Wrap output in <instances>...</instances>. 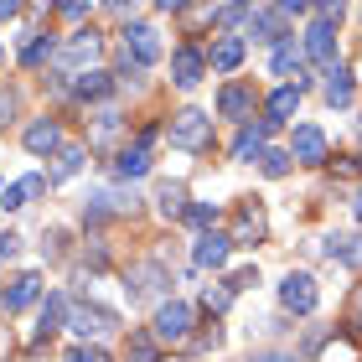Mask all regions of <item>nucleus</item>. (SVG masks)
<instances>
[{
	"label": "nucleus",
	"instance_id": "25",
	"mask_svg": "<svg viewBox=\"0 0 362 362\" xmlns=\"http://www.w3.org/2000/svg\"><path fill=\"white\" fill-rule=\"evenodd\" d=\"M62 316H68V300H62V295H47V305H42V332H37V341H42L47 332H57V326H62Z\"/></svg>",
	"mask_w": 362,
	"mask_h": 362
},
{
	"label": "nucleus",
	"instance_id": "40",
	"mask_svg": "<svg viewBox=\"0 0 362 362\" xmlns=\"http://www.w3.org/2000/svg\"><path fill=\"white\" fill-rule=\"evenodd\" d=\"M16 243H21V238H0V259H11V254H16Z\"/></svg>",
	"mask_w": 362,
	"mask_h": 362
},
{
	"label": "nucleus",
	"instance_id": "6",
	"mask_svg": "<svg viewBox=\"0 0 362 362\" xmlns=\"http://www.w3.org/2000/svg\"><path fill=\"white\" fill-rule=\"evenodd\" d=\"M305 57L337 68V26L332 21H310V31H305Z\"/></svg>",
	"mask_w": 362,
	"mask_h": 362
},
{
	"label": "nucleus",
	"instance_id": "24",
	"mask_svg": "<svg viewBox=\"0 0 362 362\" xmlns=\"http://www.w3.org/2000/svg\"><path fill=\"white\" fill-rule=\"evenodd\" d=\"M129 285H135V295H156L160 285H166V269L160 264H140V269H129Z\"/></svg>",
	"mask_w": 362,
	"mask_h": 362
},
{
	"label": "nucleus",
	"instance_id": "38",
	"mask_svg": "<svg viewBox=\"0 0 362 362\" xmlns=\"http://www.w3.org/2000/svg\"><path fill=\"white\" fill-rule=\"evenodd\" d=\"M57 16H68V21H78V16H88V6H78V0H73V6H57Z\"/></svg>",
	"mask_w": 362,
	"mask_h": 362
},
{
	"label": "nucleus",
	"instance_id": "8",
	"mask_svg": "<svg viewBox=\"0 0 362 362\" xmlns=\"http://www.w3.org/2000/svg\"><path fill=\"white\" fill-rule=\"evenodd\" d=\"M202 68H207V57L197 52V47H176V57H171L176 88H197V83H202Z\"/></svg>",
	"mask_w": 362,
	"mask_h": 362
},
{
	"label": "nucleus",
	"instance_id": "37",
	"mask_svg": "<svg viewBox=\"0 0 362 362\" xmlns=\"http://www.w3.org/2000/svg\"><path fill=\"white\" fill-rule=\"evenodd\" d=\"M243 16H249V6H223L218 21H243Z\"/></svg>",
	"mask_w": 362,
	"mask_h": 362
},
{
	"label": "nucleus",
	"instance_id": "34",
	"mask_svg": "<svg viewBox=\"0 0 362 362\" xmlns=\"http://www.w3.org/2000/svg\"><path fill=\"white\" fill-rule=\"evenodd\" d=\"M47 187H52V176H26V181H21V192H26V197H42Z\"/></svg>",
	"mask_w": 362,
	"mask_h": 362
},
{
	"label": "nucleus",
	"instance_id": "4",
	"mask_svg": "<svg viewBox=\"0 0 362 362\" xmlns=\"http://www.w3.org/2000/svg\"><path fill=\"white\" fill-rule=\"evenodd\" d=\"M114 326H119V321H114V310H98V305H78L73 316H68V332H78L83 341L88 337H109Z\"/></svg>",
	"mask_w": 362,
	"mask_h": 362
},
{
	"label": "nucleus",
	"instance_id": "19",
	"mask_svg": "<svg viewBox=\"0 0 362 362\" xmlns=\"http://www.w3.org/2000/svg\"><path fill=\"white\" fill-rule=\"evenodd\" d=\"M326 104H337V109H347L352 104V73L347 68H326Z\"/></svg>",
	"mask_w": 362,
	"mask_h": 362
},
{
	"label": "nucleus",
	"instance_id": "10",
	"mask_svg": "<svg viewBox=\"0 0 362 362\" xmlns=\"http://www.w3.org/2000/svg\"><path fill=\"white\" fill-rule=\"evenodd\" d=\"M218 114L223 119H254V88L249 83H228L218 93Z\"/></svg>",
	"mask_w": 362,
	"mask_h": 362
},
{
	"label": "nucleus",
	"instance_id": "20",
	"mask_svg": "<svg viewBox=\"0 0 362 362\" xmlns=\"http://www.w3.org/2000/svg\"><path fill=\"white\" fill-rule=\"evenodd\" d=\"M109 88H114V78L98 73V68H88V73L73 78V93H78V98H109Z\"/></svg>",
	"mask_w": 362,
	"mask_h": 362
},
{
	"label": "nucleus",
	"instance_id": "27",
	"mask_svg": "<svg viewBox=\"0 0 362 362\" xmlns=\"http://www.w3.org/2000/svg\"><path fill=\"white\" fill-rule=\"evenodd\" d=\"M160 212H166V218H176V212H187V192H181V187H171V181H166V187H160Z\"/></svg>",
	"mask_w": 362,
	"mask_h": 362
},
{
	"label": "nucleus",
	"instance_id": "5",
	"mask_svg": "<svg viewBox=\"0 0 362 362\" xmlns=\"http://www.w3.org/2000/svg\"><path fill=\"white\" fill-rule=\"evenodd\" d=\"M290 160H300V166H321V160H326V135H321L316 124H300V129H295Z\"/></svg>",
	"mask_w": 362,
	"mask_h": 362
},
{
	"label": "nucleus",
	"instance_id": "26",
	"mask_svg": "<svg viewBox=\"0 0 362 362\" xmlns=\"http://www.w3.org/2000/svg\"><path fill=\"white\" fill-rule=\"evenodd\" d=\"M52 52H57L52 37H37V42H26V47H21V62H26V68H37V62H42V57H52Z\"/></svg>",
	"mask_w": 362,
	"mask_h": 362
},
{
	"label": "nucleus",
	"instance_id": "39",
	"mask_svg": "<svg viewBox=\"0 0 362 362\" xmlns=\"http://www.w3.org/2000/svg\"><path fill=\"white\" fill-rule=\"evenodd\" d=\"M254 362H295V357H290V352H259Z\"/></svg>",
	"mask_w": 362,
	"mask_h": 362
},
{
	"label": "nucleus",
	"instance_id": "21",
	"mask_svg": "<svg viewBox=\"0 0 362 362\" xmlns=\"http://www.w3.org/2000/svg\"><path fill=\"white\" fill-rule=\"evenodd\" d=\"M243 62V37H223V42H212V68L218 73H233Z\"/></svg>",
	"mask_w": 362,
	"mask_h": 362
},
{
	"label": "nucleus",
	"instance_id": "30",
	"mask_svg": "<svg viewBox=\"0 0 362 362\" xmlns=\"http://www.w3.org/2000/svg\"><path fill=\"white\" fill-rule=\"evenodd\" d=\"M347 332L362 337V285L352 290V300H347Z\"/></svg>",
	"mask_w": 362,
	"mask_h": 362
},
{
	"label": "nucleus",
	"instance_id": "35",
	"mask_svg": "<svg viewBox=\"0 0 362 362\" xmlns=\"http://www.w3.org/2000/svg\"><path fill=\"white\" fill-rule=\"evenodd\" d=\"M249 285H259V269H238L233 279H228V290H249Z\"/></svg>",
	"mask_w": 362,
	"mask_h": 362
},
{
	"label": "nucleus",
	"instance_id": "41",
	"mask_svg": "<svg viewBox=\"0 0 362 362\" xmlns=\"http://www.w3.org/2000/svg\"><path fill=\"white\" fill-rule=\"evenodd\" d=\"M11 16H16V6H11V0H0V21H11Z\"/></svg>",
	"mask_w": 362,
	"mask_h": 362
},
{
	"label": "nucleus",
	"instance_id": "16",
	"mask_svg": "<svg viewBox=\"0 0 362 362\" xmlns=\"http://www.w3.org/2000/svg\"><path fill=\"white\" fill-rule=\"evenodd\" d=\"M295 104H300V88H295V83H285V88H274L269 93V104H264V124H285L290 119V114H295Z\"/></svg>",
	"mask_w": 362,
	"mask_h": 362
},
{
	"label": "nucleus",
	"instance_id": "15",
	"mask_svg": "<svg viewBox=\"0 0 362 362\" xmlns=\"http://www.w3.org/2000/svg\"><path fill=\"white\" fill-rule=\"evenodd\" d=\"M274 135V124H243L238 129V140H233V160H249V156H264V140Z\"/></svg>",
	"mask_w": 362,
	"mask_h": 362
},
{
	"label": "nucleus",
	"instance_id": "31",
	"mask_svg": "<svg viewBox=\"0 0 362 362\" xmlns=\"http://www.w3.org/2000/svg\"><path fill=\"white\" fill-rule=\"evenodd\" d=\"M187 218H192L197 228H212V223H218V207H207V202H192V207H187Z\"/></svg>",
	"mask_w": 362,
	"mask_h": 362
},
{
	"label": "nucleus",
	"instance_id": "23",
	"mask_svg": "<svg viewBox=\"0 0 362 362\" xmlns=\"http://www.w3.org/2000/svg\"><path fill=\"white\" fill-rule=\"evenodd\" d=\"M83 145H62V151H57V166H52V181H68V176H78V171H83Z\"/></svg>",
	"mask_w": 362,
	"mask_h": 362
},
{
	"label": "nucleus",
	"instance_id": "3",
	"mask_svg": "<svg viewBox=\"0 0 362 362\" xmlns=\"http://www.w3.org/2000/svg\"><path fill=\"white\" fill-rule=\"evenodd\" d=\"M279 300H285V310H295V316H310L316 310V279L310 274H285V285H279Z\"/></svg>",
	"mask_w": 362,
	"mask_h": 362
},
{
	"label": "nucleus",
	"instance_id": "36",
	"mask_svg": "<svg viewBox=\"0 0 362 362\" xmlns=\"http://www.w3.org/2000/svg\"><path fill=\"white\" fill-rule=\"evenodd\" d=\"M228 300H233V290H207V310H228Z\"/></svg>",
	"mask_w": 362,
	"mask_h": 362
},
{
	"label": "nucleus",
	"instance_id": "12",
	"mask_svg": "<svg viewBox=\"0 0 362 362\" xmlns=\"http://www.w3.org/2000/svg\"><path fill=\"white\" fill-rule=\"evenodd\" d=\"M37 295H42V274H16V279H11V290L0 295V305H6L11 316H16V310H26L31 300H37Z\"/></svg>",
	"mask_w": 362,
	"mask_h": 362
},
{
	"label": "nucleus",
	"instance_id": "33",
	"mask_svg": "<svg viewBox=\"0 0 362 362\" xmlns=\"http://www.w3.org/2000/svg\"><path fill=\"white\" fill-rule=\"evenodd\" d=\"M21 202H26L21 181H16V187H0V207H6V212H11V207H21Z\"/></svg>",
	"mask_w": 362,
	"mask_h": 362
},
{
	"label": "nucleus",
	"instance_id": "9",
	"mask_svg": "<svg viewBox=\"0 0 362 362\" xmlns=\"http://www.w3.org/2000/svg\"><path fill=\"white\" fill-rule=\"evenodd\" d=\"M249 21H254V42H290V31H285V21L290 16L279 11V6H269V11H249Z\"/></svg>",
	"mask_w": 362,
	"mask_h": 362
},
{
	"label": "nucleus",
	"instance_id": "14",
	"mask_svg": "<svg viewBox=\"0 0 362 362\" xmlns=\"http://www.w3.org/2000/svg\"><path fill=\"white\" fill-rule=\"evenodd\" d=\"M274 73H279V78L295 73V88H305V47L279 42V47H274Z\"/></svg>",
	"mask_w": 362,
	"mask_h": 362
},
{
	"label": "nucleus",
	"instance_id": "1",
	"mask_svg": "<svg viewBox=\"0 0 362 362\" xmlns=\"http://www.w3.org/2000/svg\"><path fill=\"white\" fill-rule=\"evenodd\" d=\"M171 145L176 151H207L212 145V119L202 109H181L171 119Z\"/></svg>",
	"mask_w": 362,
	"mask_h": 362
},
{
	"label": "nucleus",
	"instance_id": "7",
	"mask_svg": "<svg viewBox=\"0 0 362 362\" xmlns=\"http://www.w3.org/2000/svg\"><path fill=\"white\" fill-rule=\"evenodd\" d=\"M93 57H98V37H93V31H73V37L62 42V52H57L62 68H83V73H88Z\"/></svg>",
	"mask_w": 362,
	"mask_h": 362
},
{
	"label": "nucleus",
	"instance_id": "18",
	"mask_svg": "<svg viewBox=\"0 0 362 362\" xmlns=\"http://www.w3.org/2000/svg\"><path fill=\"white\" fill-rule=\"evenodd\" d=\"M259 238H264V212L254 202H243L238 218H233V243H259Z\"/></svg>",
	"mask_w": 362,
	"mask_h": 362
},
{
	"label": "nucleus",
	"instance_id": "42",
	"mask_svg": "<svg viewBox=\"0 0 362 362\" xmlns=\"http://www.w3.org/2000/svg\"><path fill=\"white\" fill-rule=\"evenodd\" d=\"M357 218H362V192H357Z\"/></svg>",
	"mask_w": 362,
	"mask_h": 362
},
{
	"label": "nucleus",
	"instance_id": "2",
	"mask_svg": "<svg viewBox=\"0 0 362 362\" xmlns=\"http://www.w3.org/2000/svg\"><path fill=\"white\" fill-rule=\"evenodd\" d=\"M151 337L160 341V347H171V341H187V337H192V305L166 300V305L156 310V321H151Z\"/></svg>",
	"mask_w": 362,
	"mask_h": 362
},
{
	"label": "nucleus",
	"instance_id": "28",
	"mask_svg": "<svg viewBox=\"0 0 362 362\" xmlns=\"http://www.w3.org/2000/svg\"><path fill=\"white\" fill-rule=\"evenodd\" d=\"M156 347H160V341H156L151 332L135 337V341H129V362H156Z\"/></svg>",
	"mask_w": 362,
	"mask_h": 362
},
{
	"label": "nucleus",
	"instance_id": "29",
	"mask_svg": "<svg viewBox=\"0 0 362 362\" xmlns=\"http://www.w3.org/2000/svg\"><path fill=\"white\" fill-rule=\"evenodd\" d=\"M259 160H264V176H285L290 171V151H264Z\"/></svg>",
	"mask_w": 362,
	"mask_h": 362
},
{
	"label": "nucleus",
	"instance_id": "22",
	"mask_svg": "<svg viewBox=\"0 0 362 362\" xmlns=\"http://www.w3.org/2000/svg\"><path fill=\"white\" fill-rule=\"evenodd\" d=\"M151 171V151H145V145H129V151H119V160H114V176H145Z\"/></svg>",
	"mask_w": 362,
	"mask_h": 362
},
{
	"label": "nucleus",
	"instance_id": "13",
	"mask_svg": "<svg viewBox=\"0 0 362 362\" xmlns=\"http://www.w3.org/2000/svg\"><path fill=\"white\" fill-rule=\"evenodd\" d=\"M228 249H233V238L202 233V238H197V249H192V259H197L202 269H223V264H228Z\"/></svg>",
	"mask_w": 362,
	"mask_h": 362
},
{
	"label": "nucleus",
	"instance_id": "11",
	"mask_svg": "<svg viewBox=\"0 0 362 362\" xmlns=\"http://www.w3.org/2000/svg\"><path fill=\"white\" fill-rule=\"evenodd\" d=\"M156 37H160L156 26H129V31H124V52H135L140 68H151V62L160 57V42H156Z\"/></svg>",
	"mask_w": 362,
	"mask_h": 362
},
{
	"label": "nucleus",
	"instance_id": "17",
	"mask_svg": "<svg viewBox=\"0 0 362 362\" xmlns=\"http://www.w3.org/2000/svg\"><path fill=\"white\" fill-rule=\"evenodd\" d=\"M26 151L31 156H52V151H62V129L52 124V119H37L26 129Z\"/></svg>",
	"mask_w": 362,
	"mask_h": 362
},
{
	"label": "nucleus",
	"instance_id": "32",
	"mask_svg": "<svg viewBox=\"0 0 362 362\" xmlns=\"http://www.w3.org/2000/svg\"><path fill=\"white\" fill-rule=\"evenodd\" d=\"M62 362H109V352H104V347H73Z\"/></svg>",
	"mask_w": 362,
	"mask_h": 362
}]
</instances>
